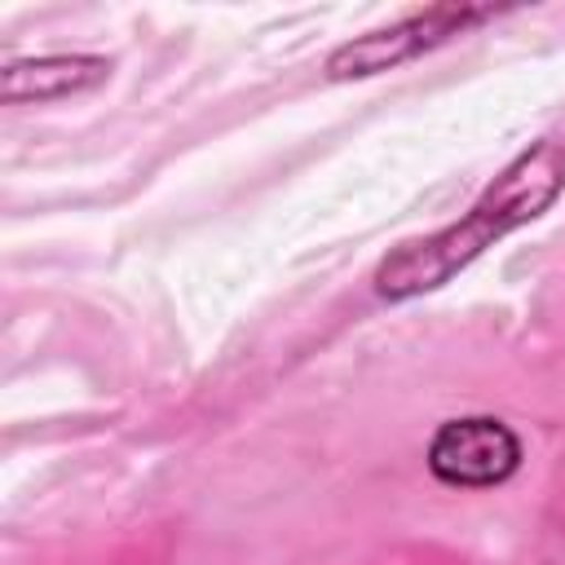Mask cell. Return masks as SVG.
<instances>
[{"mask_svg": "<svg viewBox=\"0 0 565 565\" xmlns=\"http://www.w3.org/2000/svg\"><path fill=\"white\" fill-rule=\"evenodd\" d=\"M565 181V168L556 159V146H539L534 154H525L516 168H508L499 177V185L450 230L433 234L428 243H411L402 247L393 260L380 265V291L384 296H411V291H428L437 282H446L459 265H468L486 243H494L499 234H508L512 225L539 216V207L552 203L556 185Z\"/></svg>", "mask_w": 565, "mask_h": 565, "instance_id": "cell-1", "label": "cell"}, {"mask_svg": "<svg viewBox=\"0 0 565 565\" xmlns=\"http://www.w3.org/2000/svg\"><path fill=\"white\" fill-rule=\"evenodd\" d=\"M521 459L516 437L499 419H455L433 437L428 463L450 486H494Z\"/></svg>", "mask_w": 565, "mask_h": 565, "instance_id": "cell-2", "label": "cell"}, {"mask_svg": "<svg viewBox=\"0 0 565 565\" xmlns=\"http://www.w3.org/2000/svg\"><path fill=\"white\" fill-rule=\"evenodd\" d=\"M481 18L477 9H428V13H415L388 31H375V35H362L358 44H344L335 57H331V75H375L384 66H397L406 57H415L419 49L455 35L463 22Z\"/></svg>", "mask_w": 565, "mask_h": 565, "instance_id": "cell-3", "label": "cell"}, {"mask_svg": "<svg viewBox=\"0 0 565 565\" xmlns=\"http://www.w3.org/2000/svg\"><path fill=\"white\" fill-rule=\"evenodd\" d=\"M110 75V62L102 57H40V62H18L4 71V102H40V97H62L75 88H88Z\"/></svg>", "mask_w": 565, "mask_h": 565, "instance_id": "cell-4", "label": "cell"}]
</instances>
